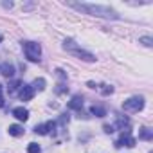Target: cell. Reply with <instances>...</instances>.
<instances>
[{
    "mask_svg": "<svg viewBox=\"0 0 153 153\" xmlns=\"http://www.w3.org/2000/svg\"><path fill=\"white\" fill-rule=\"evenodd\" d=\"M76 9H81V11H88L92 15H97V16H105V18H117V15L108 9V7H103V6H90V4H72Z\"/></svg>",
    "mask_w": 153,
    "mask_h": 153,
    "instance_id": "1",
    "label": "cell"
},
{
    "mask_svg": "<svg viewBox=\"0 0 153 153\" xmlns=\"http://www.w3.org/2000/svg\"><path fill=\"white\" fill-rule=\"evenodd\" d=\"M65 49H67V51H70L74 56H78V58H79V59H83V61H90V63H92V61H96V56H92L90 52H87V51L79 49L78 45H76L74 42H70V40H68V42H65Z\"/></svg>",
    "mask_w": 153,
    "mask_h": 153,
    "instance_id": "2",
    "label": "cell"
},
{
    "mask_svg": "<svg viewBox=\"0 0 153 153\" xmlns=\"http://www.w3.org/2000/svg\"><path fill=\"white\" fill-rule=\"evenodd\" d=\"M24 52H25V58H27L29 61H38L40 56H42V47H40V43L25 42V43H24Z\"/></svg>",
    "mask_w": 153,
    "mask_h": 153,
    "instance_id": "3",
    "label": "cell"
},
{
    "mask_svg": "<svg viewBox=\"0 0 153 153\" xmlns=\"http://www.w3.org/2000/svg\"><path fill=\"white\" fill-rule=\"evenodd\" d=\"M123 108L128 112H139L144 108V99L142 97H130L128 101L123 103Z\"/></svg>",
    "mask_w": 153,
    "mask_h": 153,
    "instance_id": "4",
    "label": "cell"
},
{
    "mask_svg": "<svg viewBox=\"0 0 153 153\" xmlns=\"http://www.w3.org/2000/svg\"><path fill=\"white\" fill-rule=\"evenodd\" d=\"M135 137H131V131L130 130H123L121 133V139L115 142V148H121V146H128V148H133L135 146Z\"/></svg>",
    "mask_w": 153,
    "mask_h": 153,
    "instance_id": "5",
    "label": "cell"
},
{
    "mask_svg": "<svg viewBox=\"0 0 153 153\" xmlns=\"http://www.w3.org/2000/svg\"><path fill=\"white\" fill-rule=\"evenodd\" d=\"M54 128H56V123H54V121H47L45 124H38V126L34 128V131L40 133V135H47V133L54 131Z\"/></svg>",
    "mask_w": 153,
    "mask_h": 153,
    "instance_id": "6",
    "label": "cell"
},
{
    "mask_svg": "<svg viewBox=\"0 0 153 153\" xmlns=\"http://www.w3.org/2000/svg\"><path fill=\"white\" fill-rule=\"evenodd\" d=\"M34 97V88L31 85H24L22 90H20V99L22 101H31Z\"/></svg>",
    "mask_w": 153,
    "mask_h": 153,
    "instance_id": "7",
    "label": "cell"
},
{
    "mask_svg": "<svg viewBox=\"0 0 153 153\" xmlns=\"http://www.w3.org/2000/svg\"><path fill=\"white\" fill-rule=\"evenodd\" d=\"M13 115H15L18 121H27V119H29V112H27L24 106H18V108H15V110H13Z\"/></svg>",
    "mask_w": 153,
    "mask_h": 153,
    "instance_id": "8",
    "label": "cell"
},
{
    "mask_svg": "<svg viewBox=\"0 0 153 153\" xmlns=\"http://www.w3.org/2000/svg\"><path fill=\"white\" fill-rule=\"evenodd\" d=\"M0 70H2L4 78H13V76H15V67L11 63H4L2 67H0Z\"/></svg>",
    "mask_w": 153,
    "mask_h": 153,
    "instance_id": "9",
    "label": "cell"
},
{
    "mask_svg": "<svg viewBox=\"0 0 153 153\" xmlns=\"http://www.w3.org/2000/svg\"><path fill=\"white\" fill-rule=\"evenodd\" d=\"M68 108H72V110H81V108H83V99H81L79 96L72 97V99L68 101Z\"/></svg>",
    "mask_w": 153,
    "mask_h": 153,
    "instance_id": "10",
    "label": "cell"
},
{
    "mask_svg": "<svg viewBox=\"0 0 153 153\" xmlns=\"http://www.w3.org/2000/svg\"><path fill=\"white\" fill-rule=\"evenodd\" d=\"M7 131H9V135H15V137L24 135V128H22L20 124H11V126L7 128Z\"/></svg>",
    "mask_w": 153,
    "mask_h": 153,
    "instance_id": "11",
    "label": "cell"
},
{
    "mask_svg": "<svg viewBox=\"0 0 153 153\" xmlns=\"http://www.w3.org/2000/svg\"><path fill=\"white\" fill-rule=\"evenodd\" d=\"M139 139H142V140H151V139H153V131H151L149 128H142L140 133H139Z\"/></svg>",
    "mask_w": 153,
    "mask_h": 153,
    "instance_id": "12",
    "label": "cell"
},
{
    "mask_svg": "<svg viewBox=\"0 0 153 153\" xmlns=\"http://www.w3.org/2000/svg\"><path fill=\"white\" fill-rule=\"evenodd\" d=\"M90 112H92L96 117H105V115H106V110H105L103 106H96V105L90 108Z\"/></svg>",
    "mask_w": 153,
    "mask_h": 153,
    "instance_id": "13",
    "label": "cell"
},
{
    "mask_svg": "<svg viewBox=\"0 0 153 153\" xmlns=\"http://www.w3.org/2000/svg\"><path fill=\"white\" fill-rule=\"evenodd\" d=\"M34 90H43L45 88V79L43 78H38V79H34V83L31 85Z\"/></svg>",
    "mask_w": 153,
    "mask_h": 153,
    "instance_id": "14",
    "label": "cell"
},
{
    "mask_svg": "<svg viewBox=\"0 0 153 153\" xmlns=\"http://www.w3.org/2000/svg\"><path fill=\"white\" fill-rule=\"evenodd\" d=\"M27 153H42V148L36 144V142H31L27 146Z\"/></svg>",
    "mask_w": 153,
    "mask_h": 153,
    "instance_id": "15",
    "label": "cell"
},
{
    "mask_svg": "<svg viewBox=\"0 0 153 153\" xmlns=\"http://www.w3.org/2000/svg\"><path fill=\"white\" fill-rule=\"evenodd\" d=\"M18 87H22V83H20V81H13V83L9 85V94H15Z\"/></svg>",
    "mask_w": 153,
    "mask_h": 153,
    "instance_id": "16",
    "label": "cell"
},
{
    "mask_svg": "<svg viewBox=\"0 0 153 153\" xmlns=\"http://www.w3.org/2000/svg\"><path fill=\"white\" fill-rule=\"evenodd\" d=\"M140 43L146 45V47H151V45H153V40H151L149 36H144V38H140Z\"/></svg>",
    "mask_w": 153,
    "mask_h": 153,
    "instance_id": "17",
    "label": "cell"
},
{
    "mask_svg": "<svg viewBox=\"0 0 153 153\" xmlns=\"http://www.w3.org/2000/svg\"><path fill=\"white\" fill-rule=\"evenodd\" d=\"M105 131H106V133H114V131H115L114 124H105Z\"/></svg>",
    "mask_w": 153,
    "mask_h": 153,
    "instance_id": "18",
    "label": "cell"
},
{
    "mask_svg": "<svg viewBox=\"0 0 153 153\" xmlns=\"http://www.w3.org/2000/svg\"><path fill=\"white\" fill-rule=\"evenodd\" d=\"M4 106V97H2V85H0V108Z\"/></svg>",
    "mask_w": 153,
    "mask_h": 153,
    "instance_id": "19",
    "label": "cell"
},
{
    "mask_svg": "<svg viewBox=\"0 0 153 153\" xmlns=\"http://www.w3.org/2000/svg\"><path fill=\"white\" fill-rule=\"evenodd\" d=\"M0 42H2V36H0Z\"/></svg>",
    "mask_w": 153,
    "mask_h": 153,
    "instance_id": "20",
    "label": "cell"
}]
</instances>
